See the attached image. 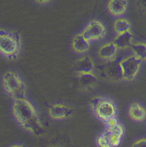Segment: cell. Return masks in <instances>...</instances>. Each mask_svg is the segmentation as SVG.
<instances>
[{
    "label": "cell",
    "instance_id": "6da1fadb",
    "mask_svg": "<svg viewBox=\"0 0 146 147\" xmlns=\"http://www.w3.org/2000/svg\"><path fill=\"white\" fill-rule=\"evenodd\" d=\"M13 112L16 120L26 130L36 136H40L44 133V128L36 109L28 100L24 98L15 100Z\"/></svg>",
    "mask_w": 146,
    "mask_h": 147
},
{
    "label": "cell",
    "instance_id": "7a4b0ae2",
    "mask_svg": "<svg viewBox=\"0 0 146 147\" xmlns=\"http://www.w3.org/2000/svg\"><path fill=\"white\" fill-rule=\"evenodd\" d=\"M20 50V36L15 31L0 29V53L9 60L17 59Z\"/></svg>",
    "mask_w": 146,
    "mask_h": 147
},
{
    "label": "cell",
    "instance_id": "3957f363",
    "mask_svg": "<svg viewBox=\"0 0 146 147\" xmlns=\"http://www.w3.org/2000/svg\"><path fill=\"white\" fill-rule=\"evenodd\" d=\"M90 107L94 114L105 123L112 118L116 117L117 108L110 99L95 96L90 99Z\"/></svg>",
    "mask_w": 146,
    "mask_h": 147
},
{
    "label": "cell",
    "instance_id": "277c9868",
    "mask_svg": "<svg viewBox=\"0 0 146 147\" xmlns=\"http://www.w3.org/2000/svg\"><path fill=\"white\" fill-rule=\"evenodd\" d=\"M3 85L5 90L15 100L25 98L26 85L17 74L7 72L3 77Z\"/></svg>",
    "mask_w": 146,
    "mask_h": 147
},
{
    "label": "cell",
    "instance_id": "5b68a950",
    "mask_svg": "<svg viewBox=\"0 0 146 147\" xmlns=\"http://www.w3.org/2000/svg\"><path fill=\"white\" fill-rule=\"evenodd\" d=\"M142 60L135 55H130L120 61L123 80L132 81L135 78L140 69Z\"/></svg>",
    "mask_w": 146,
    "mask_h": 147
},
{
    "label": "cell",
    "instance_id": "8992f818",
    "mask_svg": "<svg viewBox=\"0 0 146 147\" xmlns=\"http://www.w3.org/2000/svg\"><path fill=\"white\" fill-rule=\"evenodd\" d=\"M120 61L118 58L108 61L98 66L102 77L113 82H118L123 80L122 71L120 66Z\"/></svg>",
    "mask_w": 146,
    "mask_h": 147
},
{
    "label": "cell",
    "instance_id": "52a82bcc",
    "mask_svg": "<svg viewBox=\"0 0 146 147\" xmlns=\"http://www.w3.org/2000/svg\"><path fill=\"white\" fill-rule=\"evenodd\" d=\"M88 42L103 39L106 34V29L103 23L97 20H92L89 23L82 33H81Z\"/></svg>",
    "mask_w": 146,
    "mask_h": 147
},
{
    "label": "cell",
    "instance_id": "ba28073f",
    "mask_svg": "<svg viewBox=\"0 0 146 147\" xmlns=\"http://www.w3.org/2000/svg\"><path fill=\"white\" fill-rule=\"evenodd\" d=\"M111 147L118 146L124 135V127L120 123L113 127H108L102 134Z\"/></svg>",
    "mask_w": 146,
    "mask_h": 147
},
{
    "label": "cell",
    "instance_id": "9c48e42d",
    "mask_svg": "<svg viewBox=\"0 0 146 147\" xmlns=\"http://www.w3.org/2000/svg\"><path fill=\"white\" fill-rule=\"evenodd\" d=\"M48 111L50 116L54 119H65L71 116L73 113L72 109L62 103H54L50 105Z\"/></svg>",
    "mask_w": 146,
    "mask_h": 147
},
{
    "label": "cell",
    "instance_id": "30bf717a",
    "mask_svg": "<svg viewBox=\"0 0 146 147\" xmlns=\"http://www.w3.org/2000/svg\"><path fill=\"white\" fill-rule=\"evenodd\" d=\"M94 63L92 60L88 56H84L77 60L73 64L75 71L79 74L92 73L94 70Z\"/></svg>",
    "mask_w": 146,
    "mask_h": 147
},
{
    "label": "cell",
    "instance_id": "8fae6325",
    "mask_svg": "<svg viewBox=\"0 0 146 147\" xmlns=\"http://www.w3.org/2000/svg\"><path fill=\"white\" fill-rule=\"evenodd\" d=\"M127 2L125 0H110L108 3V9L114 16H121L125 13Z\"/></svg>",
    "mask_w": 146,
    "mask_h": 147
},
{
    "label": "cell",
    "instance_id": "7c38bea8",
    "mask_svg": "<svg viewBox=\"0 0 146 147\" xmlns=\"http://www.w3.org/2000/svg\"><path fill=\"white\" fill-rule=\"evenodd\" d=\"M118 48L113 42L104 45L98 50V55L100 58L107 60L108 61L115 59Z\"/></svg>",
    "mask_w": 146,
    "mask_h": 147
},
{
    "label": "cell",
    "instance_id": "4fadbf2b",
    "mask_svg": "<svg viewBox=\"0 0 146 147\" xmlns=\"http://www.w3.org/2000/svg\"><path fill=\"white\" fill-rule=\"evenodd\" d=\"M129 116L137 122H142L146 117V111L138 103H132L129 109Z\"/></svg>",
    "mask_w": 146,
    "mask_h": 147
},
{
    "label": "cell",
    "instance_id": "5bb4252c",
    "mask_svg": "<svg viewBox=\"0 0 146 147\" xmlns=\"http://www.w3.org/2000/svg\"><path fill=\"white\" fill-rule=\"evenodd\" d=\"M97 82V77L92 73L79 74L78 76L79 85L83 89H91L96 85Z\"/></svg>",
    "mask_w": 146,
    "mask_h": 147
},
{
    "label": "cell",
    "instance_id": "9a60e30c",
    "mask_svg": "<svg viewBox=\"0 0 146 147\" xmlns=\"http://www.w3.org/2000/svg\"><path fill=\"white\" fill-rule=\"evenodd\" d=\"M73 50L79 53H84L89 49V42L85 39L81 34L76 35L72 41Z\"/></svg>",
    "mask_w": 146,
    "mask_h": 147
},
{
    "label": "cell",
    "instance_id": "2e32d148",
    "mask_svg": "<svg viewBox=\"0 0 146 147\" xmlns=\"http://www.w3.org/2000/svg\"><path fill=\"white\" fill-rule=\"evenodd\" d=\"M132 39H133V35L129 31L121 34L117 35L116 37L113 41V42L118 49H124L130 47L131 45L132 44Z\"/></svg>",
    "mask_w": 146,
    "mask_h": 147
},
{
    "label": "cell",
    "instance_id": "e0dca14e",
    "mask_svg": "<svg viewBox=\"0 0 146 147\" xmlns=\"http://www.w3.org/2000/svg\"><path fill=\"white\" fill-rule=\"evenodd\" d=\"M130 28V22L126 18H118L114 22V31L118 35L125 33L126 31H129Z\"/></svg>",
    "mask_w": 146,
    "mask_h": 147
},
{
    "label": "cell",
    "instance_id": "ac0fdd59",
    "mask_svg": "<svg viewBox=\"0 0 146 147\" xmlns=\"http://www.w3.org/2000/svg\"><path fill=\"white\" fill-rule=\"evenodd\" d=\"M130 49L132 50L134 54L136 57L139 58L140 59L143 60L145 59L146 55V45L145 43L138 42L135 44H132L130 45Z\"/></svg>",
    "mask_w": 146,
    "mask_h": 147
},
{
    "label": "cell",
    "instance_id": "d6986e66",
    "mask_svg": "<svg viewBox=\"0 0 146 147\" xmlns=\"http://www.w3.org/2000/svg\"><path fill=\"white\" fill-rule=\"evenodd\" d=\"M97 144H98V147H111L110 146V144L108 143V141H106V138L103 137V135H100V136L98 137V141H97Z\"/></svg>",
    "mask_w": 146,
    "mask_h": 147
},
{
    "label": "cell",
    "instance_id": "ffe728a7",
    "mask_svg": "<svg viewBox=\"0 0 146 147\" xmlns=\"http://www.w3.org/2000/svg\"><path fill=\"white\" fill-rule=\"evenodd\" d=\"M132 147H146V138H140L134 142Z\"/></svg>",
    "mask_w": 146,
    "mask_h": 147
},
{
    "label": "cell",
    "instance_id": "44dd1931",
    "mask_svg": "<svg viewBox=\"0 0 146 147\" xmlns=\"http://www.w3.org/2000/svg\"><path fill=\"white\" fill-rule=\"evenodd\" d=\"M138 6L142 11L146 12V0L145 1H140V2L138 3Z\"/></svg>",
    "mask_w": 146,
    "mask_h": 147
},
{
    "label": "cell",
    "instance_id": "7402d4cb",
    "mask_svg": "<svg viewBox=\"0 0 146 147\" xmlns=\"http://www.w3.org/2000/svg\"><path fill=\"white\" fill-rule=\"evenodd\" d=\"M36 2H37L39 4H44L46 2H50V1H36Z\"/></svg>",
    "mask_w": 146,
    "mask_h": 147
},
{
    "label": "cell",
    "instance_id": "603a6c76",
    "mask_svg": "<svg viewBox=\"0 0 146 147\" xmlns=\"http://www.w3.org/2000/svg\"><path fill=\"white\" fill-rule=\"evenodd\" d=\"M10 147H26V146L24 145H13V146H11Z\"/></svg>",
    "mask_w": 146,
    "mask_h": 147
},
{
    "label": "cell",
    "instance_id": "cb8c5ba5",
    "mask_svg": "<svg viewBox=\"0 0 146 147\" xmlns=\"http://www.w3.org/2000/svg\"><path fill=\"white\" fill-rule=\"evenodd\" d=\"M145 45H146V43H145ZM145 60H146V55H145Z\"/></svg>",
    "mask_w": 146,
    "mask_h": 147
}]
</instances>
